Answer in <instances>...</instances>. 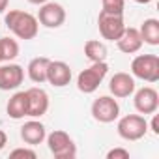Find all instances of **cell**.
I'll list each match as a JSON object with an SVG mask.
<instances>
[{
    "label": "cell",
    "mask_w": 159,
    "mask_h": 159,
    "mask_svg": "<svg viewBox=\"0 0 159 159\" xmlns=\"http://www.w3.org/2000/svg\"><path fill=\"white\" fill-rule=\"evenodd\" d=\"M4 23L8 26V30H11L19 39H34L39 32V21L38 17H34L28 11H21V10H10L4 17Z\"/></svg>",
    "instance_id": "6da1fadb"
},
{
    "label": "cell",
    "mask_w": 159,
    "mask_h": 159,
    "mask_svg": "<svg viewBox=\"0 0 159 159\" xmlns=\"http://www.w3.org/2000/svg\"><path fill=\"white\" fill-rule=\"evenodd\" d=\"M109 73V64L103 60V62H92L90 67L83 69L77 77V88L79 92L83 94H94L99 84L105 81V77Z\"/></svg>",
    "instance_id": "7a4b0ae2"
},
{
    "label": "cell",
    "mask_w": 159,
    "mask_h": 159,
    "mask_svg": "<svg viewBox=\"0 0 159 159\" xmlns=\"http://www.w3.org/2000/svg\"><path fill=\"white\" fill-rule=\"evenodd\" d=\"M131 75L144 83L159 81V56L157 54H139L131 62Z\"/></svg>",
    "instance_id": "3957f363"
},
{
    "label": "cell",
    "mask_w": 159,
    "mask_h": 159,
    "mask_svg": "<svg viewBox=\"0 0 159 159\" xmlns=\"http://www.w3.org/2000/svg\"><path fill=\"white\" fill-rule=\"evenodd\" d=\"M116 131L124 140L135 142L148 133V122L142 114H125L118 120Z\"/></svg>",
    "instance_id": "277c9868"
},
{
    "label": "cell",
    "mask_w": 159,
    "mask_h": 159,
    "mask_svg": "<svg viewBox=\"0 0 159 159\" xmlns=\"http://www.w3.org/2000/svg\"><path fill=\"white\" fill-rule=\"evenodd\" d=\"M49 152L56 157V159H73L77 155V144L73 142V139L62 131V129H54L52 133H49L45 137Z\"/></svg>",
    "instance_id": "5b68a950"
},
{
    "label": "cell",
    "mask_w": 159,
    "mask_h": 159,
    "mask_svg": "<svg viewBox=\"0 0 159 159\" xmlns=\"http://www.w3.org/2000/svg\"><path fill=\"white\" fill-rule=\"evenodd\" d=\"M92 116L99 124H112L120 116V105L112 96H99L92 103Z\"/></svg>",
    "instance_id": "8992f818"
},
{
    "label": "cell",
    "mask_w": 159,
    "mask_h": 159,
    "mask_svg": "<svg viewBox=\"0 0 159 159\" xmlns=\"http://www.w3.org/2000/svg\"><path fill=\"white\" fill-rule=\"evenodd\" d=\"M98 28H99V34H101L103 39L116 41L124 34V30H125L124 15L99 11V15H98Z\"/></svg>",
    "instance_id": "52a82bcc"
},
{
    "label": "cell",
    "mask_w": 159,
    "mask_h": 159,
    "mask_svg": "<svg viewBox=\"0 0 159 159\" xmlns=\"http://www.w3.org/2000/svg\"><path fill=\"white\" fill-rule=\"evenodd\" d=\"M38 21L45 28H60L66 23V10L58 2H45L39 8Z\"/></svg>",
    "instance_id": "ba28073f"
},
{
    "label": "cell",
    "mask_w": 159,
    "mask_h": 159,
    "mask_svg": "<svg viewBox=\"0 0 159 159\" xmlns=\"http://www.w3.org/2000/svg\"><path fill=\"white\" fill-rule=\"evenodd\" d=\"M135 98H133V105L137 109L139 114H153L157 109H159V94L155 88L152 86H142L139 88L137 92H133Z\"/></svg>",
    "instance_id": "9c48e42d"
},
{
    "label": "cell",
    "mask_w": 159,
    "mask_h": 159,
    "mask_svg": "<svg viewBox=\"0 0 159 159\" xmlns=\"http://www.w3.org/2000/svg\"><path fill=\"white\" fill-rule=\"evenodd\" d=\"M25 81V69L19 64H4L0 66V90L2 92H10V90H17Z\"/></svg>",
    "instance_id": "30bf717a"
},
{
    "label": "cell",
    "mask_w": 159,
    "mask_h": 159,
    "mask_svg": "<svg viewBox=\"0 0 159 159\" xmlns=\"http://www.w3.org/2000/svg\"><path fill=\"white\" fill-rule=\"evenodd\" d=\"M26 98H28V118H41L43 114H47L49 111V94L39 88V86H32L26 90Z\"/></svg>",
    "instance_id": "8fae6325"
},
{
    "label": "cell",
    "mask_w": 159,
    "mask_h": 159,
    "mask_svg": "<svg viewBox=\"0 0 159 159\" xmlns=\"http://www.w3.org/2000/svg\"><path fill=\"white\" fill-rule=\"evenodd\" d=\"M71 67L62 60H51L47 67V83L54 88H64L71 83Z\"/></svg>",
    "instance_id": "7c38bea8"
},
{
    "label": "cell",
    "mask_w": 159,
    "mask_h": 159,
    "mask_svg": "<svg viewBox=\"0 0 159 159\" xmlns=\"http://www.w3.org/2000/svg\"><path fill=\"white\" fill-rule=\"evenodd\" d=\"M109 90H111L112 98H118V99L133 96V92H135V77L129 75V73H124V71L114 73L111 77V81H109Z\"/></svg>",
    "instance_id": "4fadbf2b"
},
{
    "label": "cell",
    "mask_w": 159,
    "mask_h": 159,
    "mask_svg": "<svg viewBox=\"0 0 159 159\" xmlns=\"http://www.w3.org/2000/svg\"><path fill=\"white\" fill-rule=\"evenodd\" d=\"M45 137H47V129H45V125L38 118H32V120L25 122V125L21 127V139L28 146L41 144L45 140Z\"/></svg>",
    "instance_id": "5bb4252c"
},
{
    "label": "cell",
    "mask_w": 159,
    "mask_h": 159,
    "mask_svg": "<svg viewBox=\"0 0 159 159\" xmlns=\"http://www.w3.org/2000/svg\"><path fill=\"white\" fill-rule=\"evenodd\" d=\"M116 45L122 52L125 54H135L142 49V38H140V32L139 28H133V26H125L124 34L116 39Z\"/></svg>",
    "instance_id": "9a60e30c"
},
{
    "label": "cell",
    "mask_w": 159,
    "mask_h": 159,
    "mask_svg": "<svg viewBox=\"0 0 159 159\" xmlns=\"http://www.w3.org/2000/svg\"><path fill=\"white\" fill-rule=\"evenodd\" d=\"M49 58L47 56H36L28 62V67H26V73H28V79L36 84H43L47 83V67H49Z\"/></svg>",
    "instance_id": "2e32d148"
},
{
    "label": "cell",
    "mask_w": 159,
    "mask_h": 159,
    "mask_svg": "<svg viewBox=\"0 0 159 159\" xmlns=\"http://www.w3.org/2000/svg\"><path fill=\"white\" fill-rule=\"evenodd\" d=\"M6 111H8L10 118H13V120L25 118V116L28 114V98H26V90H25V92H15V94L10 98V101H8V105H6Z\"/></svg>",
    "instance_id": "e0dca14e"
},
{
    "label": "cell",
    "mask_w": 159,
    "mask_h": 159,
    "mask_svg": "<svg viewBox=\"0 0 159 159\" xmlns=\"http://www.w3.org/2000/svg\"><path fill=\"white\" fill-rule=\"evenodd\" d=\"M142 43L157 47L159 45V21L157 19H144V23L139 28Z\"/></svg>",
    "instance_id": "ac0fdd59"
},
{
    "label": "cell",
    "mask_w": 159,
    "mask_h": 159,
    "mask_svg": "<svg viewBox=\"0 0 159 159\" xmlns=\"http://www.w3.org/2000/svg\"><path fill=\"white\" fill-rule=\"evenodd\" d=\"M84 56L90 62H103L107 60V45L99 39H90L84 43Z\"/></svg>",
    "instance_id": "d6986e66"
},
{
    "label": "cell",
    "mask_w": 159,
    "mask_h": 159,
    "mask_svg": "<svg viewBox=\"0 0 159 159\" xmlns=\"http://www.w3.org/2000/svg\"><path fill=\"white\" fill-rule=\"evenodd\" d=\"M19 56V43L13 38H0V58L2 62H11Z\"/></svg>",
    "instance_id": "ffe728a7"
},
{
    "label": "cell",
    "mask_w": 159,
    "mask_h": 159,
    "mask_svg": "<svg viewBox=\"0 0 159 159\" xmlns=\"http://www.w3.org/2000/svg\"><path fill=\"white\" fill-rule=\"evenodd\" d=\"M124 8H125V0H101V11L124 15Z\"/></svg>",
    "instance_id": "44dd1931"
},
{
    "label": "cell",
    "mask_w": 159,
    "mask_h": 159,
    "mask_svg": "<svg viewBox=\"0 0 159 159\" xmlns=\"http://www.w3.org/2000/svg\"><path fill=\"white\" fill-rule=\"evenodd\" d=\"M10 155L11 157H30V159H36L38 157V153L32 148H15V150H11Z\"/></svg>",
    "instance_id": "7402d4cb"
},
{
    "label": "cell",
    "mask_w": 159,
    "mask_h": 159,
    "mask_svg": "<svg viewBox=\"0 0 159 159\" xmlns=\"http://www.w3.org/2000/svg\"><path fill=\"white\" fill-rule=\"evenodd\" d=\"M107 159H129V150L125 148H112L107 152Z\"/></svg>",
    "instance_id": "603a6c76"
},
{
    "label": "cell",
    "mask_w": 159,
    "mask_h": 159,
    "mask_svg": "<svg viewBox=\"0 0 159 159\" xmlns=\"http://www.w3.org/2000/svg\"><path fill=\"white\" fill-rule=\"evenodd\" d=\"M148 129H152V133H153V135H159V118H157V114H155V112H153L152 122L148 124Z\"/></svg>",
    "instance_id": "cb8c5ba5"
},
{
    "label": "cell",
    "mask_w": 159,
    "mask_h": 159,
    "mask_svg": "<svg viewBox=\"0 0 159 159\" xmlns=\"http://www.w3.org/2000/svg\"><path fill=\"white\" fill-rule=\"evenodd\" d=\"M6 144H8V135H6L4 129H0V150H4Z\"/></svg>",
    "instance_id": "d4e9b609"
},
{
    "label": "cell",
    "mask_w": 159,
    "mask_h": 159,
    "mask_svg": "<svg viewBox=\"0 0 159 159\" xmlns=\"http://www.w3.org/2000/svg\"><path fill=\"white\" fill-rule=\"evenodd\" d=\"M8 4H10V0H0V13H4L8 10Z\"/></svg>",
    "instance_id": "484cf974"
},
{
    "label": "cell",
    "mask_w": 159,
    "mask_h": 159,
    "mask_svg": "<svg viewBox=\"0 0 159 159\" xmlns=\"http://www.w3.org/2000/svg\"><path fill=\"white\" fill-rule=\"evenodd\" d=\"M30 4H34V6H41V4H45V2H49V0H28Z\"/></svg>",
    "instance_id": "4316f807"
},
{
    "label": "cell",
    "mask_w": 159,
    "mask_h": 159,
    "mask_svg": "<svg viewBox=\"0 0 159 159\" xmlns=\"http://www.w3.org/2000/svg\"><path fill=\"white\" fill-rule=\"evenodd\" d=\"M133 2H137V4H150L152 0H133Z\"/></svg>",
    "instance_id": "83f0119b"
},
{
    "label": "cell",
    "mask_w": 159,
    "mask_h": 159,
    "mask_svg": "<svg viewBox=\"0 0 159 159\" xmlns=\"http://www.w3.org/2000/svg\"><path fill=\"white\" fill-rule=\"evenodd\" d=\"M0 62H2V58H0Z\"/></svg>",
    "instance_id": "f1b7e54d"
}]
</instances>
